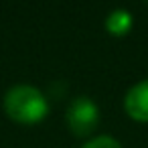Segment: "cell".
Instances as JSON below:
<instances>
[{
  "label": "cell",
  "mask_w": 148,
  "mask_h": 148,
  "mask_svg": "<svg viewBox=\"0 0 148 148\" xmlns=\"http://www.w3.org/2000/svg\"><path fill=\"white\" fill-rule=\"evenodd\" d=\"M99 106L89 95H77L69 101L65 110V124L77 138L91 136L99 126Z\"/></svg>",
  "instance_id": "obj_2"
},
{
  "label": "cell",
  "mask_w": 148,
  "mask_h": 148,
  "mask_svg": "<svg viewBox=\"0 0 148 148\" xmlns=\"http://www.w3.org/2000/svg\"><path fill=\"white\" fill-rule=\"evenodd\" d=\"M124 110L132 120L142 122V124L148 122V77L138 81V83H134L126 91Z\"/></svg>",
  "instance_id": "obj_3"
},
{
  "label": "cell",
  "mask_w": 148,
  "mask_h": 148,
  "mask_svg": "<svg viewBox=\"0 0 148 148\" xmlns=\"http://www.w3.org/2000/svg\"><path fill=\"white\" fill-rule=\"evenodd\" d=\"M81 148H122V144H120V140H116L114 136H106V134H101V136H93V138H89Z\"/></svg>",
  "instance_id": "obj_5"
},
{
  "label": "cell",
  "mask_w": 148,
  "mask_h": 148,
  "mask_svg": "<svg viewBox=\"0 0 148 148\" xmlns=\"http://www.w3.org/2000/svg\"><path fill=\"white\" fill-rule=\"evenodd\" d=\"M134 27V16L126 8H114L106 16V31L112 37H124Z\"/></svg>",
  "instance_id": "obj_4"
},
{
  "label": "cell",
  "mask_w": 148,
  "mask_h": 148,
  "mask_svg": "<svg viewBox=\"0 0 148 148\" xmlns=\"http://www.w3.org/2000/svg\"><path fill=\"white\" fill-rule=\"evenodd\" d=\"M4 112L12 122L31 126V124H39L41 120L47 118L49 114V99L47 95L29 83H16L12 85L2 99Z\"/></svg>",
  "instance_id": "obj_1"
}]
</instances>
